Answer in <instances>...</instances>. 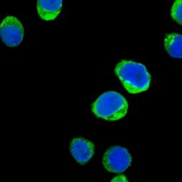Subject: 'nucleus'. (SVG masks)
<instances>
[{
	"label": "nucleus",
	"instance_id": "9",
	"mask_svg": "<svg viewBox=\"0 0 182 182\" xmlns=\"http://www.w3.org/2000/svg\"><path fill=\"white\" fill-rule=\"evenodd\" d=\"M111 182H128L125 176H118L112 180Z\"/></svg>",
	"mask_w": 182,
	"mask_h": 182
},
{
	"label": "nucleus",
	"instance_id": "2",
	"mask_svg": "<svg viewBox=\"0 0 182 182\" xmlns=\"http://www.w3.org/2000/svg\"><path fill=\"white\" fill-rule=\"evenodd\" d=\"M127 100L116 91L104 93L91 105V111L97 117L109 121L122 119L127 114Z\"/></svg>",
	"mask_w": 182,
	"mask_h": 182
},
{
	"label": "nucleus",
	"instance_id": "5",
	"mask_svg": "<svg viewBox=\"0 0 182 182\" xmlns=\"http://www.w3.org/2000/svg\"><path fill=\"white\" fill-rule=\"evenodd\" d=\"M70 150L72 156L78 163L84 165L94 155V145L84 138H77L71 141Z\"/></svg>",
	"mask_w": 182,
	"mask_h": 182
},
{
	"label": "nucleus",
	"instance_id": "8",
	"mask_svg": "<svg viewBox=\"0 0 182 182\" xmlns=\"http://www.w3.org/2000/svg\"><path fill=\"white\" fill-rule=\"evenodd\" d=\"M171 15L174 21L182 25V0H177L173 4Z\"/></svg>",
	"mask_w": 182,
	"mask_h": 182
},
{
	"label": "nucleus",
	"instance_id": "7",
	"mask_svg": "<svg viewBox=\"0 0 182 182\" xmlns=\"http://www.w3.org/2000/svg\"><path fill=\"white\" fill-rule=\"evenodd\" d=\"M164 47L168 53L173 58H182V35L177 33H171L164 38Z\"/></svg>",
	"mask_w": 182,
	"mask_h": 182
},
{
	"label": "nucleus",
	"instance_id": "4",
	"mask_svg": "<svg viewBox=\"0 0 182 182\" xmlns=\"http://www.w3.org/2000/svg\"><path fill=\"white\" fill-rule=\"evenodd\" d=\"M0 36L4 44L9 47H15L19 46L22 41L24 27L18 18L8 16L1 22Z\"/></svg>",
	"mask_w": 182,
	"mask_h": 182
},
{
	"label": "nucleus",
	"instance_id": "3",
	"mask_svg": "<svg viewBox=\"0 0 182 182\" xmlns=\"http://www.w3.org/2000/svg\"><path fill=\"white\" fill-rule=\"evenodd\" d=\"M132 157L128 150L120 146H113L105 152L103 164L108 171L122 173L131 164Z\"/></svg>",
	"mask_w": 182,
	"mask_h": 182
},
{
	"label": "nucleus",
	"instance_id": "6",
	"mask_svg": "<svg viewBox=\"0 0 182 182\" xmlns=\"http://www.w3.org/2000/svg\"><path fill=\"white\" fill-rule=\"evenodd\" d=\"M62 0H39L37 10L40 18L46 21L55 20L61 10Z\"/></svg>",
	"mask_w": 182,
	"mask_h": 182
},
{
	"label": "nucleus",
	"instance_id": "1",
	"mask_svg": "<svg viewBox=\"0 0 182 182\" xmlns=\"http://www.w3.org/2000/svg\"><path fill=\"white\" fill-rule=\"evenodd\" d=\"M115 72L130 94L143 92L150 86V76L143 64L123 60L117 65Z\"/></svg>",
	"mask_w": 182,
	"mask_h": 182
}]
</instances>
